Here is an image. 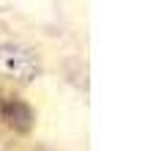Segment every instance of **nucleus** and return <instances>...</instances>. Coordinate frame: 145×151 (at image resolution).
Instances as JSON below:
<instances>
[{"label":"nucleus","instance_id":"nucleus-1","mask_svg":"<svg viewBox=\"0 0 145 151\" xmlns=\"http://www.w3.org/2000/svg\"><path fill=\"white\" fill-rule=\"evenodd\" d=\"M36 63L33 52L22 50V47H3L0 50V74L11 77V80H30L36 74Z\"/></svg>","mask_w":145,"mask_h":151}]
</instances>
